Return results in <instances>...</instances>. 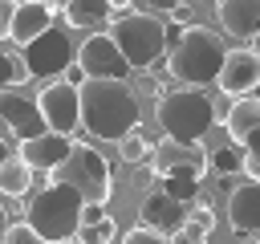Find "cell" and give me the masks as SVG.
I'll use <instances>...</instances> for the list:
<instances>
[{"label": "cell", "instance_id": "obj_1", "mask_svg": "<svg viewBox=\"0 0 260 244\" xmlns=\"http://www.w3.org/2000/svg\"><path fill=\"white\" fill-rule=\"evenodd\" d=\"M77 98H81V130H89L93 138L118 142L142 122L138 89L122 77H85L77 85Z\"/></svg>", "mask_w": 260, "mask_h": 244}, {"label": "cell", "instance_id": "obj_32", "mask_svg": "<svg viewBox=\"0 0 260 244\" xmlns=\"http://www.w3.org/2000/svg\"><path fill=\"white\" fill-rule=\"evenodd\" d=\"M236 244H260V236H256V232H240V240H236Z\"/></svg>", "mask_w": 260, "mask_h": 244}, {"label": "cell", "instance_id": "obj_40", "mask_svg": "<svg viewBox=\"0 0 260 244\" xmlns=\"http://www.w3.org/2000/svg\"><path fill=\"white\" fill-rule=\"evenodd\" d=\"M256 236H260V232H256Z\"/></svg>", "mask_w": 260, "mask_h": 244}, {"label": "cell", "instance_id": "obj_7", "mask_svg": "<svg viewBox=\"0 0 260 244\" xmlns=\"http://www.w3.org/2000/svg\"><path fill=\"white\" fill-rule=\"evenodd\" d=\"M49 179L69 183L85 203H98V207H106L114 199V171H110L106 155L98 146H89V142H73L69 155L49 171Z\"/></svg>", "mask_w": 260, "mask_h": 244}, {"label": "cell", "instance_id": "obj_39", "mask_svg": "<svg viewBox=\"0 0 260 244\" xmlns=\"http://www.w3.org/2000/svg\"><path fill=\"white\" fill-rule=\"evenodd\" d=\"M252 98H256V102H260V85H256V89H252Z\"/></svg>", "mask_w": 260, "mask_h": 244}, {"label": "cell", "instance_id": "obj_8", "mask_svg": "<svg viewBox=\"0 0 260 244\" xmlns=\"http://www.w3.org/2000/svg\"><path fill=\"white\" fill-rule=\"evenodd\" d=\"M73 37H69V28L65 24H49L41 37H32L28 45H20V57H24V65H28V73L32 77H61L65 73V65L73 61Z\"/></svg>", "mask_w": 260, "mask_h": 244}, {"label": "cell", "instance_id": "obj_17", "mask_svg": "<svg viewBox=\"0 0 260 244\" xmlns=\"http://www.w3.org/2000/svg\"><path fill=\"white\" fill-rule=\"evenodd\" d=\"M215 16L236 41H252L260 33V0H215Z\"/></svg>", "mask_w": 260, "mask_h": 244}, {"label": "cell", "instance_id": "obj_38", "mask_svg": "<svg viewBox=\"0 0 260 244\" xmlns=\"http://www.w3.org/2000/svg\"><path fill=\"white\" fill-rule=\"evenodd\" d=\"M49 244H77V240H73V236H69V240H49Z\"/></svg>", "mask_w": 260, "mask_h": 244}, {"label": "cell", "instance_id": "obj_9", "mask_svg": "<svg viewBox=\"0 0 260 244\" xmlns=\"http://www.w3.org/2000/svg\"><path fill=\"white\" fill-rule=\"evenodd\" d=\"M37 110H41L45 130H57L69 138H73V130H81V98H77V85H69L65 77L45 81V89L37 94Z\"/></svg>", "mask_w": 260, "mask_h": 244}, {"label": "cell", "instance_id": "obj_23", "mask_svg": "<svg viewBox=\"0 0 260 244\" xmlns=\"http://www.w3.org/2000/svg\"><path fill=\"white\" fill-rule=\"evenodd\" d=\"M28 77H32V73H28V65H24V57H20L16 49H0V89H20Z\"/></svg>", "mask_w": 260, "mask_h": 244}, {"label": "cell", "instance_id": "obj_29", "mask_svg": "<svg viewBox=\"0 0 260 244\" xmlns=\"http://www.w3.org/2000/svg\"><path fill=\"white\" fill-rule=\"evenodd\" d=\"M134 4H142V12H154V16H167L171 8H179V4H187V0H134Z\"/></svg>", "mask_w": 260, "mask_h": 244}, {"label": "cell", "instance_id": "obj_12", "mask_svg": "<svg viewBox=\"0 0 260 244\" xmlns=\"http://www.w3.org/2000/svg\"><path fill=\"white\" fill-rule=\"evenodd\" d=\"M215 85H219V94H228V98L252 94V89L260 85V53H252V49H232V53L223 57V65H219Z\"/></svg>", "mask_w": 260, "mask_h": 244}, {"label": "cell", "instance_id": "obj_36", "mask_svg": "<svg viewBox=\"0 0 260 244\" xmlns=\"http://www.w3.org/2000/svg\"><path fill=\"white\" fill-rule=\"evenodd\" d=\"M4 159H8V142H0V163H4Z\"/></svg>", "mask_w": 260, "mask_h": 244}, {"label": "cell", "instance_id": "obj_30", "mask_svg": "<svg viewBox=\"0 0 260 244\" xmlns=\"http://www.w3.org/2000/svg\"><path fill=\"white\" fill-rule=\"evenodd\" d=\"M171 244H207V236L183 224V228H175V232H171Z\"/></svg>", "mask_w": 260, "mask_h": 244}, {"label": "cell", "instance_id": "obj_27", "mask_svg": "<svg viewBox=\"0 0 260 244\" xmlns=\"http://www.w3.org/2000/svg\"><path fill=\"white\" fill-rule=\"evenodd\" d=\"M0 244H45L37 232H32V224L28 220H20V224H8V232H4V240Z\"/></svg>", "mask_w": 260, "mask_h": 244}, {"label": "cell", "instance_id": "obj_15", "mask_svg": "<svg viewBox=\"0 0 260 244\" xmlns=\"http://www.w3.org/2000/svg\"><path fill=\"white\" fill-rule=\"evenodd\" d=\"M228 224L232 232H260V183L256 179H244V183H232L228 191Z\"/></svg>", "mask_w": 260, "mask_h": 244}, {"label": "cell", "instance_id": "obj_21", "mask_svg": "<svg viewBox=\"0 0 260 244\" xmlns=\"http://www.w3.org/2000/svg\"><path fill=\"white\" fill-rule=\"evenodd\" d=\"M207 175H215V179H232V175H244V146L228 138L223 146L207 150Z\"/></svg>", "mask_w": 260, "mask_h": 244}, {"label": "cell", "instance_id": "obj_25", "mask_svg": "<svg viewBox=\"0 0 260 244\" xmlns=\"http://www.w3.org/2000/svg\"><path fill=\"white\" fill-rule=\"evenodd\" d=\"M240 146H244V175L260 183V126H256V130H252Z\"/></svg>", "mask_w": 260, "mask_h": 244}, {"label": "cell", "instance_id": "obj_10", "mask_svg": "<svg viewBox=\"0 0 260 244\" xmlns=\"http://www.w3.org/2000/svg\"><path fill=\"white\" fill-rule=\"evenodd\" d=\"M73 65L85 73V77H122L130 81V61L122 57V49L110 41V33H89L81 41V49L73 53Z\"/></svg>", "mask_w": 260, "mask_h": 244}, {"label": "cell", "instance_id": "obj_13", "mask_svg": "<svg viewBox=\"0 0 260 244\" xmlns=\"http://www.w3.org/2000/svg\"><path fill=\"white\" fill-rule=\"evenodd\" d=\"M0 122H4V130H12L16 138H32V134L45 130L41 110H37V98L12 94V89H0Z\"/></svg>", "mask_w": 260, "mask_h": 244}, {"label": "cell", "instance_id": "obj_26", "mask_svg": "<svg viewBox=\"0 0 260 244\" xmlns=\"http://www.w3.org/2000/svg\"><path fill=\"white\" fill-rule=\"evenodd\" d=\"M122 244H171V236H167V232H158V228L138 224V228H130V232L122 236Z\"/></svg>", "mask_w": 260, "mask_h": 244}, {"label": "cell", "instance_id": "obj_4", "mask_svg": "<svg viewBox=\"0 0 260 244\" xmlns=\"http://www.w3.org/2000/svg\"><path fill=\"white\" fill-rule=\"evenodd\" d=\"M146 167L162 187H171L183 199H195V191L207 183V146H203V138L199 142L162 138L154 146V155H146Z\"/></svg>", "mask_w": 260, "mask_h": 244}, {"label": "cell", "instance_id": "obj_24", "mask_svg": "<svg viewBox=\"0 0 260 244\" xmlns=\"http://www.w3.org/2000/svg\"><path fill=\"white\" fill-rule=\"evenodd\" d=\"M118 155H122V163H126V167H142V163H146V155H150V142H146L138 130H130V134H122V138H118Z\"/></svg>", "mask_w": 260, "mask_h": 244}, {"label": "cell", "instance_id": "obj_31", "mask_svg": "<svg viewBox=\"0 0 260 244\" xmlns=\"http://www.w3.org/2000/svg\"><path fill=\"white\" fill-rule=\"evenodd\" d=\"M61 77H65V81H69V85H81V81H85V73H81V69H77V65H73V61H69V65H65V73H61Z\"/></svg>", "mask_w": 260, "mask_h": 244}, {"label": "cell", "instance_id": "obj_11", "mask_svg": "<svg viewBox=\"0 0 260 244\" xmlns=\"http://www.w3.org/2000/svg\"><path fill=\"white\" fill-rule=\"evenodd\" d=\"M187 207H191V199H183V195H175L171 187H162L158 179L146 187V195H142V207H138V220L146 224V228H158V232H175V228H183V220H187Z\"/></svg>", "mask_w": 260, "mask_h": 244}, {"label": "cell", "instance_id": "obj_16", "mask_svg": "<svg viewBox=\"0 0 260 244\" xmlns=\"http://www.w3.org/2000/svg\"><path fill=\"white\" fill-rule=\"evenodd\" d=\"M61 8L57 4H16L12 8V16H8V24H4V37L8 41H16V45H28L32 37H41L49 24H53V16H57Z\"/></svg>", "mask_w": 260, "mask_h": 244}, {"label": "cell", "instance_id": "obj_6", "mask_svg": "<svg viewBox=\"0 0 260 244\" xmlns=\"http://www.w3.org/2000/svg\"><path fill=\"white\" fill-rule=\"evenodd\" d=\"M158 130L162 138H175V142H199L215 122H211V94L207 89H195V85H179V89H167L158 94Z\"/></svg>", "mask_w": 260, "mask_h": 244}, {"label": "cell", "instance_id": "obj_33", "mask_svg": "<svg viewBox=\"0 0 260 244\" xmlns=\"http://www.w3.org/2000/svg\"><path fill=\"white\" fill-rule=\"evenodd\" d=\"M8 224H12V220H8V211H4V203H0V240H4V232H8Z\"/></svg>", "mask_w": 260, "mask_h": 244}, {"label": "cell", "instance_id": "obj_37", "mask_svg": "<svg viewBox=\"0 0 260 244\" xmlns=\"http://www.w3.org/2000/svg\"><path fill=\"white\" fill-rule=\"evenodd\" d=\"M252 53H260V33H256V37H252Z\"/></svg>", "mask_w": 260, "mask_h": 244}, {"label": "cell", "instance_id": "obj_34", "mask_svg": "<svg viewBox=\"0 0 260 244\" xmlns=\"http://www.w3.org/2000/svg\"><path fill=\"white\" fill-rule=\"evenodd\" d=\"M110 4H114V12H118V8H130L134 0H110Z\"/></svg>", "mask_w": 260, "mask_h": 244}, {"label": "cell", "instance_id": "obj_22", "mask_svg": "<svg viewBox=\"0 0 260 244\" xmlns=\"http://www.w3.org/2000/svg\"><path fill=\"white\" fill-rule=\"evenodd\" d=\"M114 236H118V224H114V216H106V211H98L93 220H81V228L73 232L77 244H110Z\"/></svg>", "mask_w": 260, "mask_h": 244}, {"label": "cell", "instance_id": "obj_35", "mask_svg": "<svg viewBox=\"0 0 260 244\" xmlns=\"http://www.w3.org/2000/svg\"><path fill=\"white\" fill-rule=\"evenodd\" d=\"M16 4H28V0H16ZM32 4H57L61 8V0H32Z\"/></svg>", "mask_w": 260, "mask_h": 244}, {"label": "cell", "instance_id": "obj_19", "mask_svg": "<svg viewBox=\"0 0 260 244\" xmlns=\"http://www.w3.org/2000/svg\"><path fill=\"white\" fill-rule=\"evenodd\" d=\"M256 126H260V102H256L252 94L236 98V102H232V114H228V122H223L228 138H232V142H244Z\"/></svg>", "mask_w": 260, "mask_h": 244}, {"label": "cell", "instance_id": "obj_5", "mask_svg": "<svg viewBox=\"0 0 260 244\" xmlns=\"http://www.w3.org/2000/svg\"><path fill=\"white\" fill-rule=\"evenodd\" d=\"M110 41L122 49V57L130 61L134 73L158 65L167 57V16H154V12H122L110 20Z\"/></svg>", "mask_w": 260, "mask_h": 244}, {"label": "cell", "instance_id": "obj_3", "mask_svg": "<svg viewBox=\"0 0 260 244\" xmlns=\"http://www.w3.org/2000/svg\"><path fill=\"white\" fill-rule=\"evenodd\" d=\"M81 211H85V199L69 183H57V179H49L32 195H24V220L32 224V232L45 244L49 240H69L81 228Z\"/></svg>", "mask_w": 260, "mask_h": 244}, {"label": "cell", "instance_id": "obj_14", "mask_svg": "<svg viewBox=\"0 0 260 244\" xmlns=\"http://www.w3.org/2000/svg\"><path fill=\"white\" fill-rule=\"evenodd\" d=\"M69 146H73V138L69 134H57V130H41V134H32V138H20V159L32 167V171H53L65 155H69Z\"/></svg>", "mask_w": 260, "mask_h": 244}, {"label": "cell", "instance_id": "obj_28", "mask_svg": "<svg viewBox=\"0 0 260 244\" xmlns=\"http://www.w3.org/2000/svg\"><path fill=\"white\" fill-rule=\"evenodd\" d=\"M232 102H236V98H228V94H211V122H215V126H223V122H228Z\"/></svg>", "mask_w": 260, "mask_h": 244}, {"label": "cell", "instance_id": "obj_20", "mask_svg": "<svg viewBox=\"0 0 260 244\" xmlns=\"http://www.w3.org/2000/svg\"><path fill=\"white\" fill-rule=\"evenodd\" d=\"M32 187V167L20 159V155H8L0 163V195H12V199H24Z\"/></svg>", "mask_w": 260, "mask_h": 244}, {"label": "cell", "instance_id": "obj_2", "mask_svg": "<svg viewBox=\"0 0 260 244\" xmlns=\"http://www.w3.org/2000/svg\"><path fill=\"white\" fill-rule=\"evenodd\" d=\"M228 57V45L219 33H211L207 24H187L171 45H167V73L179 85H195L207 89L219 77V65Z\"/></svg>", "mask_w": 260, "mask_h": 244}, {"label": "cell", "instance_id": "obj_18", "mask_svg": "<svg viewBox=\"0 0 260 244\" xmlns=\"http://www.w3.org/2000/svg\"><path fill=\"white\" fill-rule=\"evenodd\" d=\"M114 20V4L110 0H65L61 4V24L65 28H81V33H98Z\"/></svg>", "mask_w": 260, "mask_h": 244}]
</instances>
